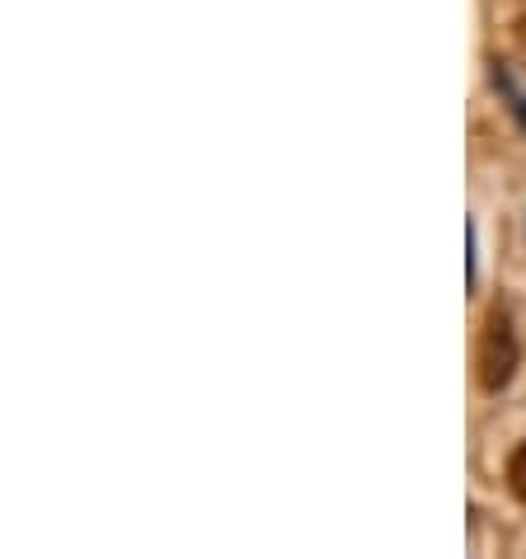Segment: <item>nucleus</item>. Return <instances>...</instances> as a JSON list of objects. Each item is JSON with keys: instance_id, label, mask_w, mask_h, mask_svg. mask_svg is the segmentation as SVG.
Listing matches in <instances>:
<instances>
[{"instance_id": "f257e3e1", "label": "nucleus", "mask_w": 526, "mask_h": 559, "mask_svg": "<svg viewBox=\"0 0 526 559\" xmlns=\"http://www.w3.org/2000/svg\"><path fill=\"white\" fill-rule=\"evenodd\" d=\"M517 362H522V348H517L513 316H507L503 306H493L485 320V338H479V385H485L489 395L507 391L517 377Z\"/></svg>"}, {"instance_id": "f03ea898", "label": "nucleus", "mask_w": 526, "mask_h": 559, "mask_svg": "<svg viewBox=\"0 0 526 559\" xmlns=\"http://www.w3.org/2000/svg\"><path fill=\"white\" fill-rule=\"evenodd\" d=\"M493 85L503 90V99H507V114H513V118H517V128L526 132V90H517L513 71H507V61H493Z\"/></svg>"}, {"instance_id": "7ed1b4c3", "label": "nucleus", "mask_w": 526, "mask_h": 559, "mask_svg": "<svg viewBox=\"0 0 526 559\" xmlns=\"http://www.w3.org/2000/svg\"><path fill=\"white\" fill-rule=\"evenodd\" d=\"M507 489H513L517 503H526V438L513 447V456H507Z\"/></svg>"}, {"instance_id": "20e7f679", "label": "nucleus", "mask_w": 526, "mask_h": 559, "mask_svg": "<svg viewBox=\"0 0 526 559\" xmlns=\"http://www.w3.org/2000/svg\"><path fill=\"white\" fill-rule=\"evenodd\" d=\"M513 34H517V43H522V48H526V14H522V20L513 24Z\"/></svg>"}]
</instances>
